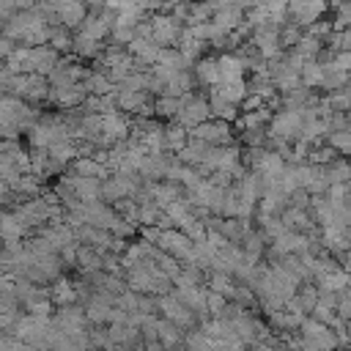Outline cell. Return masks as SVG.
I'll list each match as a JSON object with an SVG mask.
<instances>
[{
    "mask_svg": "<svg viewBox=\"0 0 351 351\" xmlns=\"http://www.w3.org/2000/svg\"><path fill=\"white\" fill-rule=\"evenodd\" d=\"M211 118V107H208V96H200L195 90H186L181 93V110L176 115V121L186 129H192L195 123L200 121H208Z\"/></svg>",
    "mask_w": 351,
    "mask_h": 351,
    "instance_id": "obj_3",
    "label": "cell"
},
{
    "mask_svg": "<svg viewBox=\"0 0 351 351\" xmlns=\"http://www.w3.org/2000/svg\"><path fill=\"white\" fill-rule=\"evenodd\" d=\"M60 60V52L52 49L49 44H38V47H30V55H27V63H30V71L36 74H49Z\"/></svg>",
    "mask_w": 351,
    "mask_h": 351,
    "instance_id": "obj_10",
    "label": "cell"
},
{
    "mask_svg": "<svg viewBox=\"0 0 351 351\" xmlns=\"http://www.w3.org/2000/svg\"><path fill=\"white\" fill-rule=\"evenodd\" d=\"M14 47H16V44H14V41H11V38H5V36H3V33H0V58H3V60H5V58H8V52H11V49H14Z\"/></svg>",
    "mask_w": 351,
    "mask_h": 351,
    "instance_id": "obj_56",
    "label": "cell"
},
{
    "mask_svg": "<svg viewBox=\"0 0 351 351\" xmlns=\"http://www.w3.org/2000/svg\"><path fill=\"white\" fill-rule=\"evenodd\" d=\"M25 236L27 230L22 228L16 214L11 208H0V241H22Z\"/></svg>",
    "mask_w": 351,
    "mask_h": 351,
    "instance_id": "obj_23",
    "label": "cell"
},
{
    "mask_svg": "<svg viewBox=\"0 0 351 351\" xmlns=\"http://www.w3.org/2000/svg\"><path fill=\"white\" fill-rule=\"evenodd\" d=\"M241 250H244V258L250 261V263H261L263 261V255H266V236L255 228V225H250L247 230H244V236H241Z\"/></svg>",
    "mask_w": 351,
    "mask_h": 351,
    "instance_id": "obj_11",
    "label": "cell"
},
{
    "mask_svg": "<svg viewBox=\"0 0 351 351\" xmlns=\"http://www.w3.org/2000/svg\"><path fill=\"white\" fill-rule=\"evenodd\" d=\"M337 154H343V156H351V132L348 129H335V132H326V137H324Z\"/></svg>",
    "mask_w": 351,
    "mask_h": 351,
    "instance_id": "obj_44",
    "label": "cell"
},
{
    "mask_svg": "<svg viewBox=\"0 0 351 351\" xmlns=\"http://www.w3.org/2000/svg\"><path fill=\"white\" fill-rule=\"evenodd\" d=\"M80 274H93L101 269V252L93 250L90 244H77V266Z\"/></svg>",
    "mask_w": 351,
    "mask_h": 351,
    "instance_id": "obj_29",
    "label": "cell"
},
{
    "mask_svg": "<svg viewBox=\"0 0 351 351\" xmlns=\"http://www.w3.org/2000/svg\"><path fill=\"white\" fill-rule=\"evenodd\" d=\"M241 19H244L241 5H222V8H214V14H211V22L222 30H236Z\"/></svg>",
    "mask_w": 351,
    "mask_h": 351,
    "instance_id": "obj_28",
    "label": "cell"
},
{
    "mask_svg": "<svg viewBox=\"0 0 351 351\" xmlns=\"http://www.w3.org/2000/svg\"><path fill=\"white\" fill-rule=\"evenodd\" d=\"M49 299H52V304L55 307H63V304H74V302H80L77 299V288H74V280H69V277H55L52 280V285H49Z\"/></svg>",
    "mask_w": 351,
    "mask_h": 351,
    "instance_id": "obj_19",
    "label": "cell"
},
{
    "mask_svg": "<svg viewBox=\"0 0 351 351\" xmlns=\"http://www.w3.org/2000/svg\"><path fill=\"white\" fill-rule=\"evenodd\" d=\"M189 137H197L208 145H228V143H236V132H233V123L222 121V118H208V121H200L189 129Z\"/></svg>",
    "mask_w": 351,
    "mask_h": 351,
    "instance_id": "obj_1",
    "label": "cell"
},
{
    "mask_svg": "<svg viewBox=\"0 0 351 351\" xmlns=\"http://www.w3.org/2000/svg\"><path fill=\"white\" fill-rule=\"evenodd\" d=\"M206 239H208V241H211L217 250H222V247L228 244V239L222 236V230H206Z\"/></svg>",
    "mask_w": 351,
    "mask_h": 351,
    "instance_id": "obj_55",
    "label": "cell"
},
{
    "mask_svg": "<svg viewBox=\"0 0 351 351\" xmlns=\"http://www.w3.org/2000/svg\"><path fill=\"white\" fill-rule=\"evenodd\" d=\"M82 85H85V90H88V93H93V96L115 93V82H112L104 71H96V69H90V74L82 80Z\"/></svg>",
    "mask_w": 351,
    "mask_h": 351,
    "instance_id": "obj_35",
    "label": "cell"
},
{
    "mask_svg": "<svg viewBox=\"0 0 351 351\" xmlns=\"http://www.w3.org/2000/svg\"><path fill=\"white\" fill-rule=\"evenodd\" d=\"M156 329H159V343H162V348L184 346V329H181V326H176L173 321H167V318H162V315H159Z\"/></svg>",
    "mask_w": 351,
    "mask_h": 351,
    "instance_id": "obj_33",
    "label": "cell"
},
{
    "mask_svg": "<svg viewBox=\"0 0 351 351\" xmlns=\"http://www.w3.org/2000/svg\"><path fill=\"white\" fill-rule=\"evenodd\" d=\"M101 132L110 134L115 143L118 140H126L129 137V118H126V112H121V110L104 112L101 115Z\"/></svg>",
    "mask_w": 351,
    "mask_h": 351,
    "instance_id": "obj_17",
    "label": "cell"
},
{
    "mask_svg": "<svg viewBox=\"0 0 351 351\" xmlns=\"http://www.w3.org/2000/svg\"><path fill=\"white\" fill-rule=\"evenodd\" d=\"M236 282H239V280H236L233 274H228V271H208V274H206V288L222 293L225 299H233Z\"/></svg>",
    "mask_w": 351,
    "mask_h": 351,
    "instance_id": "obj_30",
    "label": "cell"
},
{
    "mask_svg": "<svg viewBox=\"0 0 351 351\" xmlns=\"http://www.w3.org/2000/svg\"><path fill=\"white\" fill-rule=\"evenodd\" d=\"M192 74H195V82L203 85V88H211L219 82V63L214 55H200L195 63H192Z\"/></svg>",
    "mask_w": 351,
    "mask_h": 351,
    "instance_id": "obj_12",
    "label": "cell"
},
{
    "mask_svg": "<svg viewBox=\"0 0 351 351\" xmlns=\"http://www.w3.org/2000/svg\"><path fill=\"white\" fill-rule=\"evenodd\" d=\"M88 90L82 82H71V85H60V88H49V99L58 110H71V107H80L85 101Z\"/></svg>",
    "mask_w": 351,
    "mask_h": 351,
    "instance_id": "obj_7",
    "label": "cell"
},
{
    "mask_svg": "<svg viewBox=\"0 0 351 351\" xmlns=\"http://www.w3.org/2000/svg\"><path fill=\"white\" fill-rule=\"evenodd\" d=\"M77 244H80V241H71V244H66V247L58 250V255H60V261H63V269H74V266H77Z\"/></svg>",
    "mask_w": 351,
    "mask_h": 351,
    "instance_id": "obj_51",
    "label": "cell"
},
{
    "mask_svg": "<svg viewBox=\"0 0 351 351\" xmlns=\"http://www.w3.org/2000/svg\"><path fill=\"white\" fill-rule=\"evenodd\" d=\"M71 41H74V33L66 25H52V33L47 41L52 49H58L60 55H71Z\"/></svg>",
    "mask_w": 351,
    "mask_h": 351,
    "instance_id": "obj_37",
    "label": "cell"
},
{
    "mask_svg": "<svg viewBox=\"0 0 351 351\" xmlns=\"http://www.w3.org/2000/svg\"><path fill=\"white\" fill-rule=\"evenodd\" d=\"M302 33H304V27H299V25L291 22V19H285V22L280 25V47H282V49H291V47L299 41Z\"/></svg>",
    "mask_w": 351,
    "mask_h": 351,
    "instance_id": "obj_47",
    "label": "cell"
},
{
    "mask_svg": "<svg viewBox=\"0 0 351 351\" xmlns=\"http://www.w3.org/2000/svg\"><path fill=\"white\" fill-rule=\"evenodd\" d=\"M148 22H151V30H154V41L159 44V47H176L178 44V38H181V22L178 19H173L167 11H154L151 16H148Z\"/></svg>",
    "mask_w": 351,
    "mask_h": 351,
    "instance_id": "obj_4",
    "label": "cell"
},
{
    "mask_svg": "<svg viewBox=\"0 0 351 351\" xmlns=\"http://www.w3.org/2000/svg\"><path fill=\"white\" fill-rule=\"evenodd\" d=\"M208 107H211V118H222V121H228V123H233L236 118H239V104H233V101H228L225 96H219L214 88H208Z\"/></svg>",
    "mask_w": 351,
    "mask_h": 351,
    "instance_id": "obj_22",
    "label": "cell"
},
{
    "mask_svg": "<svg viewBox=\"0 0 351 351\" xmlns=\"http://www.w3.org/2000/svg\"><path fill=\"white\" fill-rule=\"evenodd\" d=\"M101 49H104V41H96V38H90V36H85V33L74 30L71 52H74L77 58H82V60H93L96 55H101Z\"/></svg>",
    "mask_w": 351,
    "mask_h": 351,
    "instance_id": "obj_24",
    "label": "cell"
},
{
    "mask_svg": "<svg viewBox=\"0 0 351 351\" xmlns=\"http://www.w3.org/2000/svg\"><path fill=\"white\" fill-rule=\"evenodd\" d=\"M280 219H282L285 230H299V233H310V230L315 228V222H313L310 211H307V208H299V206H285V208L280 211Z\"/></svg>",
    "mask_w": 351,
    "mask_h": 351,
    "instance_id": "obj_14",
    "label": "cell"
},
{
    "mask_svg": "<svg viewBox=\"0 0 351 351\" xmlns=\"http://www.w3.org/2000/svg\"><path fill=\"white\" fill-rule=\"evenodd\" d=\"M107 38L115 41V44H129V41L134 38V27H132V25H112Z\"/></svg>",
    "mask_w": 351,
    "mask_h": 351,
    "instance_id": "obj_49",
    "label": "cell"
},
{
    "mask_svg": "<svg viewBox=\"0 0 351 351\" xmlns=\"http://www.w3.org/2000/svg\"><path fill=\"white\" fill-rule=\"evenodd\" d=\"M214 186H222V189H228V186H233V176L228 173V170H211L208 176H206Z\"/></svg>",
    "mask_w": 351,
    "mask_h": 351,
    "instance_id": "obj_53",
    "label": "cell"
},
{
    "mask_svg": "<svg viewBox=\"0 0 351 351\" xmlns=\"http://www.w3.org/2000/svg\"><path fill=\"white\" fill-rule=\"evenodd\" d=\"M255 228L266 236V241H271V239H277L282 230H285V225H282V219H280V214H261V211H255Z\"/></svg>",
    "mask_w": 351,
    "mask_h": 351,
    "instance_id": "obj_34",
    "label": "cell"
},
{
    "mask_svg": "<svg viewBox=\"0 0 351 351\" xmlns=\"http://www.w3.org/2000/svg\"><path fill=\"white\" fill-rule=\"evenodd\" d=\"M299 129H302V115H299V110H288V107L274 110L266 123L269 137H280L285 143H293L299 137Z\"/></svg>",
    "mask_w": 351,
    "mask_h": 351,
    "instance_id": "obj_2",
    "label": "cell"
},
{
    "mask_svg": "<svg viewBox=\"0 0 351 351\" xmlns=\"http://www.w3.org/2000/svg\"><path fill=\"white\" fill-rule=\"evenodd\" d=\"M247 41L261 52L263 60H269V58H274V55L282 52V47H280V25H271V22H266L261 27H252V33H250Z\"/></svg>",
    "mask_w": 351,
    "mask_h": 351,
    "instance_id": "obj_5",
    "label": "cell"
},
{
    "mask_svg": "<svg viewBox=\"0 0 351 351\" xmlns=\"http://www.w3.org/2000/svg\"><path fill=\"white\" fill-rule=\"evenodd\" d=\"M126 52L137 60V66H140V69H151V66L159 60L162 47H159L154 38H140V36H134V38L126 44Z\"/></svg>",
    "mask_w": 351,
    "mask_h": 351,
    "instance_id": "obj_8",
    "label": "cell"
},
{
    "mask_svg": "<svg viewBox=\"0 0 351 351\" xmlns=\"http://www.w3.org/2000/svg\"><path fill=\"white\" fill-rule=\"evenodd\" d=\"M55 14H58V22L60 25H66L69 30H77L80 22L88 14V5H85V0H66V3L55 5Z\"/></svg>",
    "mask_w": 351,
    "mask_h": 351,
    "instance_id": "obj_15",
    "label": "cell"
},
{
    "mask_svg": "<svg viewBox=\"0 0 351 351\" xmlns=\"http://www.w3.org/2000/svg\"><path fill=\"white\" fill-rule=\"evenodd\" d=\"M178 302H184L200 321L208 315V307H206V293H208V288L206 285H186V288H173L170 291Z\"/></svg>",
    "mask_w": 351,
    "mask_h": 351,
    "instance_id": "obj_9",
    "label": "cell"
},
{
    "mask_svg": "<svg viewBox=\"0 0 351 351\" xmlns=\"http://www.w3.org/2000/svg\"><path fill=\"white\" fill-rule=\"evenodd\" d=\"M145 99H151L148 90H129V88H118V90H115V104H118V110L126 112V115H134L137 107H140Z\"/></svg>",
    "mask_w": 351,
    "mask_h": 351,
    "instance_id": "obj_27",
    "label": "cell"
},
{
    "mask_svg": "<svg viewBox=\"0 0 351 351\" xmlns=\"http://www.w3.org/2000/svg\"><path fill=\"white\" fill-rule=\"evenodd\" d=\"M206 148H208V143H203V140H197V137H189V140L176 151V159H178L181 165L197 167V165L203 162V156H206Z\"/></svg>",
    "mask_w": 351,
    "mask_h": 351,
    "instance_id": "obj_25",
    "label": "cell"
},
{
    "mask_svg": "<svg viewBox=\"0 0 351 351\" xmlns=\"http://www.w3.org/2000/svg\"><path fill=\"white\" fill-rule=\"evenodd\" d=\"M299 77H302V85H304V88H315V90H318L321 77H324V66H321V63H315V60H307V63L302 66Z\"/></svg>",
    "mask_w": 351,
    "mask_h": 351,
    "instance_id": "obj_45",
    "label": "cell"
},
{
    "mask_svg": "<svg viewBox=\"0 0 351 351\" xmlns=\"http://www.w3.org/2000/svg\"><path fill=\"white\" fill-rule=\"evenodd\" d=\"M315 285H318V291H335V293H340L348 282H351V274L343 269V266H335V269H329V271H324L318 280H313Z\"/></svg>",
    "mask_w": 351,
    "mask_h": 351,
    "instance_id": "obj_26",
    "label": "cell"
},
{
    "mask_svg": "<svg viewBox=\"0 0 351 351\" xmlns=\"http://www.w3.org/2000/svg\"><path fill=\"white\" fill-rule=\"evenodd\" d=\"M69 167H71V173H77V176H93V178H107V176H110V167L101 165V162H96L93 156H77Z\"/></svg>",
    "mask_w": 351,
    "mask_h": 351,
    "instance_id": "obj_32",
    "label": "cell"
},
{
    "mask_svg": "<svg viewBox=\"0 0 351 351\" xmlns=\"http://www.w3.org/2000/svg\"><path fill=\"white\" fill-rule=\"evenodd\" d=\"M346 82H348V71H340V69H332V66H326V69H324V77H321V85H318V90L329 93V90H337V88H343Z\"/></svg>",
    "mask_w": 351,
    "mask_h": 351,
    "instance_id": "obj_42",
    "label": "cell"
},
{
    "mask_svg": "<svg viewBox=\"0 0 351 351\" xmlns=\"http://www.w3.org/2000/svg\"><path fill=\"white\" fill-rule=\"evenodd\" d=\"M304 30H307V33H313V36H318V38L324 41V38H326V36H329L335 27H332V19H326V14H324V16H318L313 25H307Z\"/></svg>",
    "mask_w": 351,
    "mask_h": 351,
    "instance_id": "obj_50",
    "label": "cell"
},
{
    "mask_svg": "<svg viewBox=\"0 0 351 351\" xmlns=\"http://www.w3.org/2000/svg\"><path fill=\"white\" fill-rule=\"evenodd\" d=\"M321 167H324L326 184H346V181H351V156L337 154L332 162H326Z\"/></svg>",
    "mask_w": 351,
    "mask_h": 351,
    "instance_id": "obj_20",
    "label": "cell"
},
{
    "mask_svg": "<svg viewBox=\"0 0 351 351\" xmlns=\"http://www.w3.org/2000/svg\"><path fill=\"white\" fill-rule=\"evenodd\" d=\"M250 225H252V222H250V219H241V217H222L219 230H222V236H225L228 241H241V236H244V230H247Z\"/></svg>",
    "mask_w": 351,
    "mask_h": 351,
    "instance_id": "obj_40",
    "label": "cell"
},
{
    "mask_svg": "<svg viewBox=\"0 0 351 351\" xmlns=\"http://www.w3.org/2000/svg\"><path fill=\"white\" fill-rule=\"evenodd\" d=\"M261 104H263V99H261L258 93H252V90H250V93L239 101V110H241V112H250V110H258Z\"/></svg>",
    "mask_w": 351,
    "mask_h": 351,
    "instance_id": "obj_54",
    "label": "cell"
},
{
    "mask_svg": "<svg viewBox=\"0 0 351 351\" xmlns=\"http://www.w3.org/2000/svg\"><path fill=\"white\" fill-rule=\"evenodd\" d=\"M219 63V82H239V80H247V66L244 60L236 55V52H222L217 58Z\"/></svg>",
    "mask_w": 351,
    "mask_h": 351,
    "instance_id": "obj_13",
    "label": "cell"
},
{
    "mask_svg": "<svg viewBox=\"0 0 351 351\" xmlns=\"http://www.w3.org/2000/svg\"><path fill=\"white\" fill-rule=\"evenodd\" d=\"M162 129H165V126H162L159 121H154V126H151V129L143 134V140H140V143L145 145V151H148V154H159V151H165V137H162Z\"/></svg>",
    "mask_w": 351,
    "mask_h": 351,
    "instance_id": "obj_43",
    "label": "cell"
},
{
    "mask_svg": "<svg viewBox=\"0 0 351 351\" xmlns=\"http://www.w3.org/2000/svg\"><path fill=\"white\" fill-rule=\"evenodd\" d=\"M178 110H181V96H167V93H162V96L154 99V115L162 118V121H176Z\"/></svg>",
    "mask_w": 351,
    "mask_h": 351,
    "instance_id": "obj_36",
    "label": "cell"
},
{
    "mask_svg": "<svg viewBox=\"0 0 351 351\" xmlns=\"http://www.w3.org/2000/svg\"><path fill=\"white\" fill-rule=\"evenodd\" d=\"M178 228L192 239V241H197V239H206V225H203V217H197L195 211H186L181 219H178Z\"/></svg>",
    "mask_w": 351,
    "mask_h": 351,
    "instance_id": "obj_39",
    "label": "cell"
},
{
    "mask_svg": "<svg viewBox=\"0 0 351 351\" xmlns=\"http://www.w3.org/2000/svg\"><path fill=\"white\" fill-rule=\"evenodd\" d=\"M321 47H324V41H321L318 36H313V33H307V30H304V33L299 36V41H296L291 49H293V52H299L304 60H315V55H318V49H321Z\"/></svg>",
    "mask_w": 351,
    "mask_h": 351,
    "instance_id": "obj_38",
    "label": "cell"
},
{
    "mask_svg": "<svg viewBox=\"0 0 351 351\" xmlns=\"http://www.w3.org/2000/svg\"><path fill=\"white\" fill-rule=\"evenodd\" d=\"M335 156H337V151L324 140V143H318V145H313V148H310L307 162H313V165H326V162H332Z\"/></svg>",
    "mask_w": 351,
    "mask_h": 351,
    "instance_id": "obj_48",
    "label": "cell"
},
{
    "mask_svg": "<svg viewBox=\"0 0 351 351\" xmlns=\"http://www.w3.org/2000/svg\"><path fill=\"white\" fill-rule=\"evenodd\" d=\"M156 63H162V66H167V69H176V71H181V69H192V63L181 55V49L178 47H162V52H159V60Z\"/></svg>",
    "mask_w": 351,
    "mask_h": 351,
    "instance_id": "obj_41",
    "label": "cell"
},
{
    "mask_svg": "<svg viewBox=\"0 0 351 351\" xmlns=\"http://www.w3.org/2000/svg\"><path fill=\"white\" fill-rule=\"evenodd\" d=\"M69 181L77 192L80 200H99L101 197V178H93V176H77V173H69Z\"/></svg>",
    "mask_w": 351,
    "mask_h": 351,
    "instance_id": "obj_18",
    "label": "cell"
},
{
    "mask_svg": "<svg viewBox=\"0 0 351 351\" xmlns=\"http://www.w3.org/2000/svg\"><path fill=\"white\" fill-rule=\"evenodd\" d=\"M156 247L165 250V252H170V255H176L181 263H189L192 239H189L181 228H167V230H162L159 239H156Z\"/></svg>",
    "mask_w": 351,
    "mask_h": 351,
    "instance_id": "obj_6",
    "label": "cell"
},
{
    "mask_svg": "<svg viewBox=\"0 0 351 351\" xmlns=\"http://www.w3.org/2000/svg\"><path fill=\"white\" fill-rule=\"evenodd\" d=\"M225 304H228V299H225L222 293H217V291H208V293H206V307H208V315H219Z\"/></svg>",
    "mask_w": 351,
    "mask_h": 351,
    "instance_id": "obj_52",
    "label": "cell"
},
{
    "mask_svg": "<svg viewBox=\"0 0 351 351\" xmlns=\"http://www.w3.org/2000/svg\"><path fill=\"white\" fill-rule=\"evenodd\" d=\"M47 154H49V159L60 167V170H66L77 156H80V151H77V143L71 140V137H66V140H55V143H49L47 145Z\"/></svg>",
    "mask_w": 351,
    "mask_h": 351,
    "instance_id": "obj_16",
    "label": "cell"
},
{
    "mask_svg": "<svg viewBox=\"0 0 351 351\" xmlns=\"http://www.w3.org/2000/svg\"><path fill=\"white\" fill-rule=\"evenodd\" d=\"M214 14V5L208 0H189V16H186V25H195V22H208Z\"/></svg>",
    "mask_w": 351,
    "mask_h": 351,
    "instance_id": "obj_46",
    "label": "cell"
},
{
    "mask_svg": "<svg viewBox=\"0 0 351 351\" xmlns=\"http://www.w3.org/2000/svg\"><path fill=\"white\" fill-rule=\"evenodd\" d=\"M326 11H329V0H304V5H302L296 14H291L288 19L296 22L299 27H307V25H313L318 16H324Z\"/></svg>",
    "mask_w": 351,
    "mask_h": 351,
    "instance_id": "obj_21",
    "label": "cell"
},
{
    "mask_svg": "<svg viewBox=\"0 0 351 351\" xmlns=\"http://www.w3.org/2000/svg\"><path fill=\"white\" fill-rule=\"evenodd\" d=\"M162 137H165V151H173V154H176V151L189 140V129L181 126L178 121H167L165 129H162Z\"/></svg>",
    "mask_w": 351,
    "mask_h": 351,
    "instance_id": "obj_31",
    "label": "cell"
}]
</instances>
